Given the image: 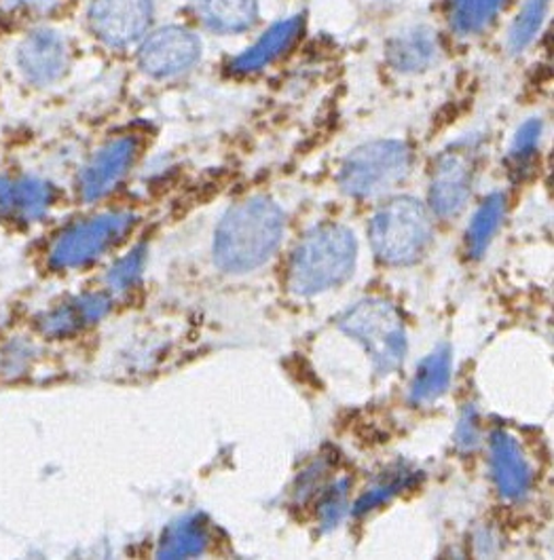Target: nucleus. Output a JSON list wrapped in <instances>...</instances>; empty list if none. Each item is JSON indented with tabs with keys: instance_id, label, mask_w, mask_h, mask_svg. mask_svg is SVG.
<instances>
[{
	"instance_id": "f257e3e1",
	"label": "nucleus",
	"mask_w": 554,
	"mask_h": 560,
	"mask_svg": "<svg viewBox=\"0 0 554 560\" xmlns=\"http://www.w3.org/2000/svg\"><path fill=\"white\" fill-rule=\"evenodd\" d=\"M284 235V214L269 197L235 203L216 229V265L227 273H247L265 265Z\"/></svg>"
},
{
	"instance_id": "f03ea898",
	"label": "nucleus",
	"mask_w": 554,
	"mask_h": 560,
	"mask_svg": "<svg viewBox=\"0 0 554 560\" xmlns=\"http://www.w3.org/2000/svg\"><path fill=\"white\" fill-rule=\"evenodd\" d=\"M358 244L341 224L315 226L295 249L290 262V285L297 294L313 296L339 285L354 273Z\"/></svg>"
},
{
	"instance_id": "7ed1b4c3",
	"label": "nucleus",
	"mask_w": 554,
	"mask_h": 560,
	"mask_svg": "<svg viewBox=\"0 0 554 560\" xmlns=\"http://www.w3.org/2000/svg\"><path fill=\"white\" fill-rule=\"evenodd\" d=\"M370 246L385 265H411L419 260L431 242V220L424 203L396 197L377 210L369 224Z\"/></svg>"
},
{
	"instance_id": "20e7f679",
	"label": "nucleus",
	"mask_w": 554,
	"mask_h": 560,
	"mask_svg": "<svg viewBox=\"0 0 554 560\" xmlns=\"http://www.w3.org/2000/svg\"><path fill=\"white\" fill-rule=\"evenodd\" d=\"M339 328L367 349L377 373L390 374L401 369L408 341L402 315L390 301H360L341 315Z\"/></svg>"
},
{
	"instance_id": "39448f33",
	"label": "nucleus",
	"mask_w": 554,
	"mask_h": 560,
	"mask_svg": "<svg viewBox=\"0 0 554 560\" xmlns=\"http://www.w3.org/2000/svg\"><path fill=\"white\" fill-rule=\"evenodd\" d=\"M413 167L411 149L396 140H379L356 149L341 165L339 187L356 199L383 195L406 180Z\"/></svg>"
},
{
	"instance_id": "423d86ee",
	"label": "nucleus",
	"mask_w": 554,
	"mask_h": 560,
	"mask_svg": "<svg viewBox=\"0 0 554 560\" xmlns=\"http://www.w3.org/2000/svg\"><path fill=\"white\" fill-rule=\"evenodd\" d=\"M136 217L131 212H106L95 219L83 220L66 229L62 235L56 240L49 262L56 269H77L106 249L113 248L117 242H122L129 229L134 226Z\"/></svg>"
},
{
	"instance_id": "0eeeda50",
	"label": "nucleus",
	"mask_w": 554,
	"mask_h": 560,
	"mask_svg": "<svg viewBox=\"0 0 554 560\" xmlns=\"http://www.w3.org/2000/svg\"><path fill=\"white\" fill-rule=\"evenodd\" d=\"M153 13V0H92L88 20L102 45L125 49L142 43L151 31Z\"/></svg>"
},
{
	"instance_id": "6e6552de",
	"label": "nucleus",
	"mask_w": 554,
	"mask_h": 560,
	"mask_svg": "<svg viewBox=\"0 0 554 560\" xmlns=\"http://www.w3.org/2000/svg\"><path fill=\"white\" fill-rule=\"evenodd\" d=\"M476 165V151L470 147L449 149L436 159L428 195L431 212L436 217L451 219L462 212L472 195Z\"/></svg>"
},
{
	"instance_id": "1a4fd4ad",
	"label": "nucleus",
	"mask_w": 554,
	"mask_h": 560,
	"mask_svg": "<svg viewBox=\"0 0 554 560\" xmlns=\"http://www.w3.org/2000/svg\"><path fill=\"white\" fill-rule=\"evenodd\" d=\"M201 58V40L181 26L147 34L140 43L138 63L153 79H170L191 70Z\"/></svg>"
},
{
	"instance_id": "9d476101",
	"label": "nucleus",
	"mask_w": 554,
	"mask_h": 560,
	"mask_svg": "<svg viewBox=\"0 0 554 560\" xmlns=\"http://www.w3.org/2000/svg\"><path fill=\"white\" fill-rule=\"evenodd\" d=\"M15 66L31 85L58 83L70 66V47L51 26L18 36Z\"/></svg>"
},
{
	"instance_id": "9b49d317",
	"label": "nucleus",
	"mask_w": 554,
	"mask_h": 560,
	"mask_svg": "<svg viewBox=\"0 0 554 560\" xmlns=\"http://www.w3.org/2000/svg\"><path fill=\"white\" fill-rule=\"evenodd\" d=\"M142 151L140 136L124 133L108 140L90 159L85 170L79 176V195L83 201H95L111 192L125 178L129 167Z\"/></svg>"
},
{
	"instance_id": "f8f14e48",
	"label": "nucleus",
	"mask_w": 554,
	"mask_h": 560,
	"mask_svg": "<svg viewBox=\"0 0 554 560\" xmlns=\"http://www.w3.org/2000/svg\"><path fill=\"white\" fill-rule=\"evenodd\" d=\"M54 206V188L38 178H0V219L31 224L43 219Z\"/></svg>"
},
{
	"instance_id": "ddd939ff",
	"label": "nucleus",
	"mask_w": 554,
	"mask_h": 560,
	"mask_svg": "<svg viewBox=\"0 0 554 560\" xmlns=\"http://www.w3.org/2000/svg\"><path fill=\"white\" fill-rule=\"evenodd\" d=\"M492 469L499 495L508 501L523 499L531 489V467L521 444L508 432H493Z\"/></svg>"
},
{
	"instance_id": "4468645a",
	"label": "nucleus",
	"mask_w": 554,
	"mask_h": 560,
	"mask_svg": "<svg viewBox=\"0 0 554 560\" xmlns=\"http://www.w3.org/2000/svg\"><path fill=\"white\" fill-rule=\"evenodd\" d=\"M72 0H0V38L51 26L68 11Z\"/></svg>"
},
{
	"instance_id": "2eb2a0df",
	"label": "nucleus",
	"mask_w": 554,
	"mask_h": 560,
	"mask_svg": "<svg viewBox=\"0 0 554 560\" xmlns=\"http://www.w3.org/2000/svg\"><path fill=\"white\" fill-rule=\"evenodd\" d=\"M199 22L218 34H238L256 22L258 0H193Z\"/></svg>"
},
{
	"instance_id": "dca6fc26",
	"label": "nucleus",
	"mask_w": 554,
	"mask_h": 560,
	"mask_svg": "<svg viewBox=\"0 0 554 560\" xmlns=\"http://www.w3.org/2000/svg\"><path fill=\"white\" fill-rule=\"evenodd\" d=\"M303 31V20L301 18H292L286 22H279L274 28L265 32L256 45H252L246 54H242L235 62L231 63V70L238 74L244 72H254L265 68L267 63L274 62L277 56H281Z\"/></svg>"
},
{
	"instance_id": "f3484780",
	"label": "nucleus",
	"mask_w": 554,
	"mask_h": 560,
	"mask_svg": "<svg viewBox=\"0 0 554 560\" xmlns=\"http://www.w3.org/2000/svg\"><path fill=\"white\" fill-rule=\"evenodd\" d=\"M451 383V349L447 345L436 347L417 366L411 385V398L415 405L436 402Z\"/></svg>"
},
{
	"instance_id": "a211bd4d",
	"label": "nucleus",
	"mask_w": 554,
	"mask_h": 560,
	"mask_svg": "<svg viewBox=\"0 0 554 560\" xmlns=\"http://www.w3.org/2000/svg\"><path fill=\"white\" fill-rule=\"evenodd\" d=\"M208 546V523L204 516H191L170 527L159 546L161 559H186L201 555Z\"/></svg>"
},
{
	"instance_id": "6ab92c4d",
	"label": "nucleus",
	"mask_w": 554,
	"mask_h": 560,
	"mask_svg": "<svg viewBox=\"0 0 554 560\" xmlns=\"http://www.w3.org/2000/svg\"><path fill=\"white\" fill-rule=\"evenodd\" d=\"M504 214L506 197L501 192H493L481 203L465 231V252L470 258L483 256V252L492 244L493 235L497 233Z\"/></svg>"
},
{
	"instance_id": "aec40b11",
	"label": "nucleus",
	"mask_w": 554,
	"mask_h": 560,
	"mask_svg": "<svg viewBox=\"0 0 554 560\" xmlns=\"http://www.w3.org/2000/svg\"><path fill=\"white\" fill-rule=\"evenodd\" d=\"M108 307H111V301L104 294L83 296L81 301L60 307L58 312L47 315V319L43 322L45 332L70 335V332L79 330L81 326H85L88 322L100 319L104 313L108 312Z\"/></svg>"
},
{
	"instance_id": "412c9836",
	"label": "nucleus",
	"mask_w": 554,
	"mask_h": 560,
	"mask_svg": "<svg viewBox=\"0 0 554 560\" xmlns=\"http://www.w3.org/2000/svg\"><path fill=\"white\" fill-rule=\"evenodd\" d=\"M506 0H449L453 28L462 34L485 31L504 9Z\"/></svg>"
},
{
	"instance_id": "4be33fe9",
	"label": "nucleus",
	"mask_w": 554,
	"mask_h": 560,
	"mask_svg": "<svg viewBox=\"0 0 554 560\" xmlns=\"http://www.w3.org/2000/svg\"><path fill=\"white\" fill-rule=\"evenodd\" d=\"M436 54V45L428 32H408L392 43L390 47V62L402 72L422 70L431 62Z\"/></svg>"
},
{
	"instance_id": "5701e85b",
	"label": "nucleus",
	"mask_w": 554,
	"mask_h": 560,
	"mask_svg": "<svg viewBox=\"0 0 554 560\" xmlns=\"http://www.w3.org/2000/svg\"><path fill=\"white\" fill-rule=\"evenodd\" d=\"M549 2L551 0H527L519 18L515 20L512 24V31H510V47L515 51H521L524 49L533 38L535 34L542 28L544 24V18H546V11H549Z\"/></svg>"
},
{
	"instance_id": "b1692460",
	"label": "nucleus",
	"mask_w": 554,
	"mask_h": 560,
	"mask_svg": "<svg viewBox=\"0 0 554 560\" xmlns=\"http://www.w3.org/2000/svg\"><path fill=\"white\" fill-rule=\"evenodd\" d=\"M347 495H349V480L341 478L335 480L333 485L324 487L322 499H320V523L324 525V529H333L339 525L345 508H347Z\"/></svg>"
},
{
	"instance_id": "393cba45",
	"label": "nucleus",
	"mask_w": 554,
	"mask_h": 560,
	"mask_svg": "<svg viewBox=\"0 0 554 560\" xmlns=\"http://www.w3.org/2000/svg\"><path fill=\"white\" fill-rule=\"evenodd\" d=\"M411 478H413V474H408L406 469L399 471V474H392V478L379 482L377 487H372L362 498L358 499V503L354 508V514L362 516V514H367L370 510H374L377 505L385 503L388 499L399 495L402 489H406L411 485Z\"/></svg>"
},
{
	"instance_id": "a878e982",
	"label": "nucleus",
	"mask_w": 554,
	"mask_h": 560,
	"mask_svg": "<svg viewBox=\"0 0 554 560\" xmlns=\"http://www.w3.org/2000/svg\"><path fill=\"white\" fill-rule=\"evenodd\" d=\"M540 136H542V124H540L538 119L527 121V124L517 131L515 142H512V149H510V159H512V163H517L519 170L524 167V163L538 151Z\"/></svg>"
},
{
	"instance_id": "bb28decb",
	"label": "nucleus",
	"mask_w": 554,
	"mask_h": 560,
	"mask_svg": "<svg viewBox=\"0 0 554 560\" xmlns=\"http://www.w3.org/2000/svg\"><path fill=\"white\" fill-rule=\"evenodd\" d=\"M142 260H145V254H142V249H134L129 256H125L122 262H117L115 267H113V271H111V283L115 285V288H127V285H131L136 278L140 276V271H142Z\"/></svg>"
},
{
	"instance_id": "cd10ccee",
	"label": "nucleus",
	"mask_w": 554,
	"mask_h": 560,
	"mask_svg": "<svg viewBox=\"0 0 554 560\" xmlns=\"http://www.w3.org/2000/svg\"><path fill=\"white\" fill-rule=\"evenodd\" d=\"M478 442V425H476V417L474 412H465L462 423H460V432H458V444L460 446H474Z\"/></svg>"
}]
</instances>
